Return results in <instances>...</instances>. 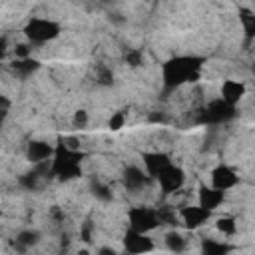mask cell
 <instances>
[{
    "label": "cell",
    "mask_w": 255,
    "mask_h": 255,
    "mask_svg": "<svg viewBox=\"0 0 255 255\" xmlns=\"http://www.w3.org/2000/svg\"><path fill=\"white\" fill-rule=\"evenodd\" d=\"M124 247H126V253L129 255H147L155 249V243L145 233H137L129 229L124 235Z\"/></svg>",
    "instance_id": "obj_4"
},
{
    "label": "cell",
    "mask_w": 255,
    "mask_h": 255,
    "mask_svg": "<svg viewBox=\"0 0 255 255\" xmlns=\"http://www.w3.org/2000/svg\"><path fill=\"white\" fill-rule=\"evenodd\" d=\"M215 229L227 237L235 235L237 233V221L231 217V215H223V217H217L215 219Z\"/></svg>",
    "instance_id": "obj_16"
},
{
    "label": "cell",
    "mask_w": 255,
    "mask_h": 255,
    "mask_svg": "<svg viewBox=\"0 0 255 255\" xmlns=\"http://www.w3.org/2000/svg\"><path fill=\"white\" fill-rule=\"evenodd\" d=\"M203 58L195 56H179L169 60L163 66V82L167 88H177L185 82H195L199 78Z\"/></svg>",
    "instance_id": "obj_1"
},
{
    "label": "cell",
    "mask_w": 255,
    "mask_h": 255,
    "mask_svg": "<svg viewBox=\"0 0 255 255\" xmlns=\"http://www.w3.org/2000/svg\"><path fill=\"white\" fill-rule=\"evenodd\" d=\"M179 215H181L183 223H185L189 229H197V227H203V225L209 221L211 211H207V209H203V207H199V205H187V207H183V209L179 211Z\"/></svg>",
    "instance_id": "obj_8"
},
{
    "label": "cell",
    "mask_w": 255,
    "mask_h": 255,
    "mask_svg": "<svg viewBox=\"0 0 255 255\" xmlns=\"http://www.w3.org/2000/svg\"><path fill=\"white\" fill-rule=\"evenodd\" d=\"M86 124H88V112H86V110L74 112V126H76V128H84Z\"/></svg>",
    "instance_id": "obj_26"
},
{
    "label": "cell",
    "mask_w": 255,
    "mask_h": 255,
    "mask_svg": "<svg viewBox=\"0 0 255 255\" xmlns=\"http://www.w3.org/2000/svg\"><path fill=\"white\" fill-rule=\"evenodd\" d=\"M124 60H126L128 66L137 68V66L143 64V54H141V50H128L126 56H124Z\"/></svg>",
    "instance_id": "obj_21"
},
{
    "label": "cell",
    "mask_w": 255,
    "mask_h": 255,
    "mask_svg": "<svg viewBox=\"0 0 255 255\" xmlns=\"http://www.w3.org/2000/svg\"><path fill=\"white\" fill-rule=\"evenodd\" d=\"M96 84H100V86H104V88L112 86V84H114V72H112V68L100 64V66L96 68Z\"/></svg>",
    "instance_id": "obj_19"
},
{
    "label": "cell",
    "mask_w": 255,
    "mask_h": 255,
    "mask_svg": "<svg viewBox=\"0 0 255 255\" xmlns=\"http://www.w3.org/2000/svg\"><path fill=\"white\" fill-rule=\"evenodd\" d=\"M185 245H187V241H185V237L179 231H169L165 235V247L171 253H183L185 251Z\"/></svg>",
    "instance_id": "obj_15"
},
{
    "label": "cell",
    "mask_w": 255,
    "mask_h": 255,
    "mask_svg": "<svg viewBox=\"0 0 255 255\" xmlns=\"http://www.w3.org/2000/svg\"><path fill=\"white\" fill-rule=\"evenodd\" d=\"M229 251H231V247L223 241L203 239V243H201V255H227Z\"/></svg>",
    "instance_id": "obj_14"
},
{
    "label": "cell",
    "mask_w": 255,
    "mask_h": 255,
    "mask_svg": "<svg viewBox=\"0 0 255 255\" xmlns=\"http://www.w3.org/2000/svg\"><path fill=\"white\" fill-rule=\"evenodd\" d=\"M78 255H90V251L88 249H82V251H78Z\"/></svg>",
    "instance_id": "obj_32"
},
{
    "label": "cell",
    "mask_w": 255,
    "mask_h": 255,
    "mask_svg": "<svg viewBox=\"0 0 255 255\" xmlns=\"http://www.w3.org/2000/svg\"><path fill=\"white\" fill-rule=\"evenodd\" d=\"M243 96H245V84H243V82L225 80V82L221 84V98H219V100H223L227 106H233V108H235V104H237Z\"/></svg>",
    "instance_id": "obj_12"
},
{
    "label": "cell",
    "mask_w": 255,
    "mask_h": 255,
    "mask_svg": "<svg viewBox=\"0 0 255 255\" xmlns=\"http://www.w3.org/2000/svg\"><path fill=\"white\" fill-rule=\"evenodd\" d=\"M92 233H94L92 221H84L82 227H80V239H82L84 243H90V241H92Z\"/></svg>",
    "instance_id": "obj_24"
},
{
    "label": "cell",
    "mask_w": 255,
    "mask_h": 255,
    "mask_svg": "<svg viewBox=\"0 0 255 255\" xmlns=\"http://www.w3.org/2000/svg\"><path fill=\"white\" fill-rule=\"evenodd\" d=\"M124 124H126V116H124V112H116V114H112V118H110V122H108V126H110L112 131L122 129Z\"/></svg>",
    "instance_id": "obj_23"
},
{
    "label": "cell",
    "mask_w": 255,
    "mask_h": 255,
    "mask_svg": "<svg viewBox=\"0 0 255 255\" xmlns=\"http://www.w3.org/2000/svg\"><path fill=\"white\" fill-rule=\"evenodd\" d=\"M169 163H171V159L165 153H161V151H147V153H143V171L149 175V179H155Z\"/></svg>",
    "instance_id": "obj_7"
},
{
    "label": "cell",
    "mask_w": 255,
    "mask_h": 255,
    "mask_svg": "<svg viewBox=\"0 0 255 255\" xmlns=\"http://www.w3.org/2000/svg\"><path fill=\"white\" fill-rule=\"evenodd\" d=\"M16 243H20L22 247H26V249H30V247H34L38 241H40V233L36 231V229H22L18 235H16V239H14Z\"/></svg>",
    "instance_id": "obj_17"
},
{
    "label": "cell",
    "mask_w": 255,
    "mask_h": 255,
    "mask_svg": "<svg viewBox=\"0 0 255 255\" xmlns=\"http://www.w3.org/2000/svg\"><path fill=\"white\" fill-rule=\"evenodd\" d=\"M0 106H2V108H8V106H10V100H6L4 96H0Z\"/></svg>",
    "instance_id": "obj_31"
},
{
    "label": "cell",
    "mask_w": 255,
    "mask_h": 255,
    "mask_svg": "<svg viewBox=\"0 0 255 255\" xmlns=\"http://www.w3.org/2000/svg\"><path fill=\"white\" fill-rule=\"evenodd\" d=\"M50 215H52L56 221H64V211H62L58 205H54V207L50 209Z\"/></svg>",
    "instance_id": "obj_27"
},
{
    "label": "cell",
    "mask_w": 255,
    "mask_h": 255,
    "mask_svg": "<svg viewBox=\"0 0 255 255\" xmlns=\"http://www.w3.org/2000/svg\"><path fill=\"white\" fill-rule=\"evenodd\" d=\"M96 255H120V253L116 249H112V247H100Z\"/></svg>",
    "instance_id": "obj_28"
},
{
    "label": "cell",
    "mask_w": 255,
    "mask_h": 255,
    "mask_svg": "<svg viewBox=\"0 0 255 255\" xmlns=\"http://www.w3.org/2000/svg\"><path fill=\"white\" fill-rule=\"evenodd\" d=\"M38 177H40V173H38L36 169H32L30 173H24V175L20 177V183H22L26 189H36V187H38Z\"/></svg>",
    "instance_id": "obj_22"
},
{
    "label": "cell",
    "mask_w": 255,
    "mask_h": 255,
    "mask_svg": "<svg viewBox=\"0 0 255 255\" xmlns=\"http://www.w3.org/2000/svg\"><path fill=\"white\" fill-rule=\"evenodd\" d=\"M155 179H157V183H159V187H161L163 193H175L177 189H181V185L185 181V173H183L181 167L169 163Z\"/></svg>",
    "instance_id": "obj_5"
},
{
    "label": "cell",
    "mask_w": 255,
    "mask_h": 255,
    "mask_svg": "<svg viewBox=\"0 0 255 255\" xmlns=\"http://www.w3.org/2000/svg\"><path fill=\"white\" fill-rule=\"evenodd\" d=\"M14 72H18L20 76H30L32 72H36L40 68V62L38 60H32V58H26V60H16L12 64Z\"/></svg>",
    "instance_id": "obj_18"
},
{
    "label": "cell",
    "mask_w": 255,
    "mask_h": 255,
    "mask_svg": "<svg viewBox=\"0 0 255 255\" xmlns=\"http://www.w3.org/2000/svg\"><path fill=\"white\" fill-rule=\"evenodd\" d=\"M147 181H149V175H147L141 167H137V165H128V167L124 169V185H126V189H129V191H139V189H143V187L147 185Z\"/></svg>",
    "instance_id": "obj_10"
},
{
    "label": "cell",
    "mask_w": 255,
    "mask_h": 255,
    "mask_svg": "<svg viewBox=\"0 0 255 255\" xmlns=\"http://www.w3.org/2000/svg\"><path fill=\"white\" fill-rule=\"evenodd\" d=\"M197 199H199V207H203V209H207V211H215V209L223 203L225 195H223V191H219V189H215V187L201 185V187H199V193H197Z\"/></svg>",
    "instance_id": "obj_11"
},
{
    "label": "cell",
    "mask_w": 255,
    "mask_h": 255,
    "mask_svg": "<svg viewBox=\"0 0 255 255\" xmlns=\"http://www.w3.org/2000/svg\"><path fill=\"white\" fill-rule=\"evenodd\" d=\"M128 221H129V229L131 231H137V233H149L151 229H155L159 225V217H157V211L151 209V207H145V205H139V207H131L128 211Z\"/></svg>",
    "instance_id": "obj_3"
},
{
    "label": "cell",
    "mask_w": 255,
    "mask_h": 255,
    "mask_svg": "<svg viewBox=\"0 0 255 255\" xmlns=\"http://www.w3.org/2000/svg\"><path fill=\"white\" fill-rule=\"evenodd\" d=\"M54 155V147L48 143V141H40V139H32L26 147V157L38 165V163H44V161H50Z\"/></svg>",
    "instance_id": "obj_9"
},
{
    "label": "cell",
    "mask_w": 255,
    "mask_h": 255,
    "mask_svg": "<svg viewBox=\"0 0 255 255\" xmlns=\"http://www.w3.org/2000/svg\"><path fill=\"white\" fill-rule=\"evenodd\" d=\"M110 22H114V24H124L126 18H124L122 14H118V12H114V14H110Z\"/></svg>",
    "instance_id": "obj_29"
},
{
    "label": "cell",
    "mask_w": 255,
    "mask_h": 255,
    "mask_svg": "<svg viewBox=\"0 0 255 255\" xmlns=\"http://www.w3.org/2000/svg\"><path fill=\"white\" fill-rule=\"evenodd\" d=\"M239 183V175L235 169H231L229 165H217L211 171V187L219 189V191H227L231 187H235Z\"/></svg>",
    "instance_id": "obj_6"
},
{
    "label": "cell",
    "mask_w": 255,
    "mask_h": 255,
    "mask_svg": "<svg viewBox=\"0 0 255 255\" xmlns=\"http://www.w3.org/2000/svg\"><path fill=\"white\" fill-rule=\"evenodd\" d=\"M92 193H94L100 201H110V199H112V189H110L106 183L98 181V179L92 181Z\"/></svg>",
    "instance_id": "obj_20"
},
{
    "label": "cell",
    "mask_w": 255,
    "mask_h": 255,
    "mask_svg": "<svg viewBox=\"0 0 255 255\" xmlns=\"http://www.w3.org/2000/svg\"><path fill=\"white\" fill-rule=\"evenodd\" d=\"M14 54H16V60H26V58H30L32 48H30V44H18L14 48Z\"/></svg>",
    "instance_id": "obj_25"
},
{
    "label": "cell",
    "mask_w": 255,
    "mask_h": 255,
    "mask_svg": "<svg viewBox=\"0 0 255 255\" xmlns=\"http://www.w3.org/2000/svg\"><path fill=\"white\" fill-rule=\"evenodd\" d=\"M6 52H8V42H6V38H0V60H4Z\"/></svg>",
    "instance_id": "obj_30"
},
{
    "label": "cell",
    "mask_w": 255,
    "mask_h": 255,
    "mask_svg": "<svg viewBox=\"0 0 255 255\" xmlns=\"http://www.w3.org/2000/svg\"><path fill=\"white\" fill-rule=\"evenodd\" d=\"M235 116V108L233 106H227L223 100H213L207 104V110H205V118L211 120V122H225L229 118Z\"/></svg>",
    "instance_id": "obj_13"
},
{
    "label": "cell",
    "mask_w": 255,
    "mask_h": 255,
    "mask_svg": "<svg viewBox=\"0 0 255 255\" xmlns=\"http://www.w3.org/2000/svg\"><path fill=\"white\" fill-rule=\"evenodd\" d=\"M60 30H62L60 24L54 22V20H48V18H30L28 24L24 26L26 38L30 42H36V44L54 40L60 34Z\"/></svg>",
    "instance_id": "obj_2"
}]
</instances>
